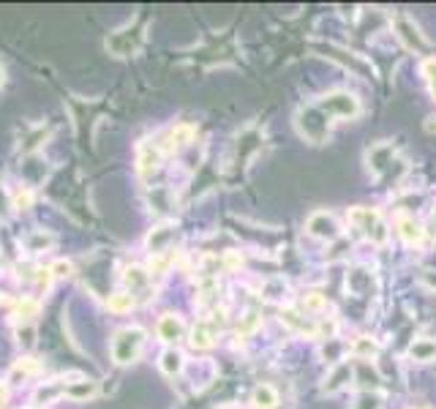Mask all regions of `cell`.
<instances>
[{
  "label": "cell",
  "mask_w": 436,
  "mask_h": 409,
  "mask_svg": "<svg viewBox=\"0 0 436 409\" xmlns=\"http://www.w3.org/2000/svg\"><path fill=\"white\" fill-rule=\"evenodd\" d=\"M295 123H298V131H300L308 142H314V145H322V142L327 139V134H330V118H327L316 104L300 107Z\"/></svg>",
  "instance_id": "6da1fadb"
},
{
  "label": "cell",
  "mask_w": 436,
  "mask_h": 409,
  "mask_svg": "<svg viewBox=\"0 0 436 409\" xmlns=\"http://www.w3.org/2000/svg\"><path fill=\"white\" fill-rule=\"evenodd\" d=\"M327 118H357L360 115V101H357V96H352L349 91H333L327 93L319 104H316Z\"/></svg>",
  "instance_id": "7a4b0ae2"
},
{
  "label": "cell",
  "mask_w": 436,
  "mask_h": 409,
  "mask_svg": "<svg viewBox=\"0 0 436 409\" xmlns=\"http://www.w3.org/2000/svg\"><path fill=\"white\" fill-rule=\"evenodd\" d=\"M142 338H145V333H142L139 327L120 330L118 338H115V344H112L115 361H118V363H129V361H134L136 352H139V347H142Z\"/></svg>",
  "instance_id": "3957f363"
},
{
  "label": "cell",
  "mask_w": 436,
  "mask_h": 409,
  "mask_svg": "<svg viewBox=\"0 0 436 409\" xmlns=\"http://www.w3.org/2000/svg\"><path fill=\"white\" fill-rule=\"evenodd\" d=\"M392 30H395L398 42L406 46V49H412V52H423V49L428 46L426 36L420 33V28H417L409 17H395V19H392Z\"/></svg>",
  "instance_id": "277c9868"
},
{
  "label": "cell",
  "mask_w": 436,
  "mask_h": 409,
  "mask_svg": "<svg viewBox=\"0 0 436 409\" xmlns=\"http://www.w3.org/2000/svg\"><path fill=\"white\" fill-rule=\"evenodd\" d=\"M395 158V147H392L390 142H376V145H371L368 150H365V161H368V170H371V175H382L385 170H390L392 161Z\"/></svg>",
  "instance_id": "5b68a950"
},
{
  "label": "cell",
  "mask_w": 436,
  "mask_h": 409,
  "mask_svg": "<svg viewBox=\"0 0 436 409\" xmlns=\"http://www.w3.org/2000/svg\"><path fill=\"white\" fill-rule=\"evenodd\" d=\"M308 232H311L314 237H319V240H336V237L341 235V227H338V221H336L330 213L316 210V213H311V219H308Z\"/></svg>",
  "instance_id": "8992f818"
},
{
  "label": "cell",
  "mask_w": 436,
  "mask_h": 409,
  "mask_svg": "<svg viewBox=\"0 0 436 409\" xmlns=\"http://www.w3.org/2000/svg\"><path fill=\"white\" fill-rule=\"evenodd\" d=\"M349 224L357 229V232H363V235H374V229L379 227L382 221H379V213L376 210H371V208H352L349 210Z\"/></svg>",
  "instance_id": "52a82bcc"
},
{
  "label": "cell",
  "mask_w": 436,
  "mask_h": 409,
  "mask_svg": "<svg viewBox=\"0 0 436 409\" xmlns=\"http://www.w3.org/2000/svg\"><path fill=\"white\" fill-rule=\"evenodd\" d=\"M395 227H398V235L403 237V243H409V246H415V243L423 240V227H420L412 216H398V219H395Z\"/></svg>",
  "instance_id": "ba28073f"
},
{
  "label": "cell",
  "mask_w": 436,
  "mask_h": 409,
  "mask_svg": "<svg viewBox=\"0 0 436 409\" xmlns=\"http://www.w3.org/2000/svg\"><path fill=\"white\" fill-rule=\"evenodd\" d=\"M352 374H354V368L349 363H338L333 371H330V376H327V382H325V390L327 393H336V390H341L344 385H347L349 379H352Z\"/></svg>",
  "instance_id": "9c48e42d"
},
{
  "label": "cell",
  "mask_w": 436,
  "mask_h": 409,
  "mask_svg": "<svg viewBox=\"0 0 436 409\" xmlns=\"http://www.w3.org/2000/svg\"><path fill=\"white\" fill-rule=\"evenodd\" d=\"M409 358L412 361H420V363H428L436 358V341L434 338H417L412 347H409Z\"/></svg>",
  "instance_id": "30bf717a"
},
{
  "label": "cell",
  "mask_w": 436,
  "mask_h": 409,
  "mask_svg": "<svg viewBox=\"0 0 436 409\" xmlns=\"http://www.w3.org/2000/svg\"><path fill=\"white\" fill-rule=\"evenodd\" d=\"M158 336H161L164 341H177V338L183 336V325H180V319L172 317V314L161 317V322H158Z\"/></svg>",
  "instance_id": "8fae6325"
},
{
  "label": "cell",
  "mask_w": 436,
  "mask_h": 409,
  "mask_svg": "<svg viewBox=\"0 0 436 409\" xmlns=\"http://www.w3.org/2000/svg\"><path fill=\"white\" fill-rule=\"evenodd\" d=\"M251 404L257 409H273L278 404V393H275L270 385H260V388L254 390V396H251Z\"/></svg>",
  "instance_id": "7c38bea8"
},
{
  "label": "cell",
  "mask_w": 436,
  "mask_h": 409,
  "mask_svg": "<svg viewBox=\"0 0 436 409\" xmlns=\"http://www.w3.org/2000/svg\"><path fill=\"white\" fill-rule=\"evenodd\" d=\"M376 352H379V347H376V341H371L368 336H360V338H354V344H352V355L360 358V361H368V358H374Z\"/></svg>",
  "instance_id": "4fadbf2b"
},
{
  "label": "cell",
  "mask_w": 436,
  "mask_h": 409,
  "mask_svg": "<svg viewBox=\"0 0 436 409\" xmlns=\"http://www.w3.org/2000/svg\"><path fill=\"white\" fill-rule=\"evenodd\" d=\"M357 382L360 385H365V388H376L382 379H379V374H376V368H371L368 361H363V363H357Z\"/></svg>",
  "instance_id": "5bb4252c"
},
{
  "label": "cell",
  "mask_w": 436,
  "mask_h": 409,
  "mask_svg": "<svg viewBox=\"0 0 436 409\" xmlns=\"http://www.w3.org/2000/svg\"><path fill=\"white\" fill-rule=\"evenodd\" d=\"M423 77H426V82H428V88L434 93L436 98V57H426V63H423Z\"/></svg>",
  "instance_id": "9a60e30c"
},
{
  "label": "cell",
  "mask_w": 436,
  "mask_h": 409,
  "mask_svg": "<svg viewBox=\"0 0 436 409\" xmlns=\"http://www.w3.org/2000/svg\"><path fill=\"white\" fill-rule=\"evenodd\" d=\"M131 306H134L131 295H115V298H109V309L112 311H129Z\"/></svg>",
  "instance_id": "2e32d148"
},
{
  "label": "cell",
  "mask_w": 436,
  "mask_h": 409,
  "mask_svg": "<svg viewBox=\"0 0 436 409\" xmlns=\"http://www.w3.org/2000/svg\"><path fill=\"white\" fill-rule=\"evenodd\" d=\"M303 306H305V311H319V309H325V298H322L319 292H308Z\"/></svg>",
  "instance_id": "e0dca14e"
},
{
  "label": "cell",
  "mask_w": 436,
  "mask_h": 409,
  "mask_svg": "<svg viewBox=\"0 0 436 409\" xmlns=\"http://www.w3.org/2000/svg\"><path fill=\"white\" fill-rule=\"evenodd\" d=\"M180 361H183V358H180L177 352H167V355H164V363H161V368H164L167 374H177V371H180V365H183Z\"/></svg>",
  "instance_id": "ac0fdd59"
},
{
  "label": "cell",
  "mask_w": 436,
  "mask_h": 409,
  "mask_svg": "<svg viewBox=\"0 0 436 409\" xmlns=\"http://www.w3.org/2000/svg\"><path fill=\"white\" fill-rule=\"evenodd\" d=\"M191 136H194V129H191V126H177V129L172 131V142H177V145H185Z\"/></svg>",
  "instance_id": "d6986e66"
},
{
  "label": "cell",
  "mask_w": 436,
  "mask_h": 409,
  "mask_svg": "<svg viewBox=\"0 0 436 409\" xmlns=\"http://www.w3.org/2000/svg\"><path fill=\"white\" fill-rule=\"evenodd\" d=\"M357 409H379V396L363 393V396H360V401H357Z\"/></svg>",
  "instance_id": "ffe728a7"
},
{
  "label": "cell",
  "mask_w": 436,
  "mask_h": 409,
  "mask_svg": "<svg viewBox=\"0 0 436 409\" xmlns=\"http://www.w3.org/2000/svg\"><path fill=\"white\" fill-rule=\"evenodd\" d=\"M191 344H194V347H199V349H208V347H210V336H208L205 330H194Z\"/></svg>",
  "instance_id": "44dd1931"
},
{
  "label": "cell",
  "mask_w": 436,
  "mask_h": 409,
  "mask_svg": "<svg viewBox=\"0 0 436 409\" xmlns=\"http://www.w3.org/2000/svg\"><path fill=\"white\" fill-rule=\"evenodd\" d=\"M420 281H423L428 289H434L436 292V271H423L420 273Z\"/></svg>",
  "instance_id": "7402d4cb"
},
{
  "label": "cell",
  "mask_w": 436,
  "mask_h": 409,
  "mask_svg": "<svg viewBox=\"0 0 436 409\" xmlns=\"http://www.w3.org/2000/svg\"><path fill=\"white\" fill-rule=\"evenodd\" d=\"M93 390H96V385H93V382H87V385H80V388H74V390H71V396H90Z\"/></svg>",
  "instance_id": "603a6c76"
},
{
  "label": "cell",
  "mask_w": 436,
  "mask_h": 409,
  "mask_svg": "<svg viewBox=\"0 0 436 409\" xmlns=\"http://www.w3.org/2000/svg\"><path fill=\"white\" fill-rule=\"evenodd\" d=\"M55 275H66V273L71 271V265H69V262H57V265H55Z\"/></svg>",
  "instance_id": "cb8c5ba5"
},
{
  "label": "cell",
  "mask_w": 436,
  "mask_h": 409,
  "mask_svg": "<svg viewBox=\"0 0 436 409\" xmlns=\"http://www.w3.org/2000/svg\"><path fill=\"white\" fill-rule=\"evenodd\" d=\"M0 85H3V71H0Z\"/></svg>",
  "instance_id": "d4e9b609"
},
{
  "label": "cell",
  "mask_w": 436,
  "mask_h": 409,
  "mask_svg": "<svg viewBox=\"0 0 436 409\" xmlns=\"http://www.w3.org/2000/svg\"><path fill=\"white\" fill-rule=\"evenodd\" d=\"M434 224H436V210H434Z\"/></svg>",
  "instance_id": "484cf974"
}]
</instances>
